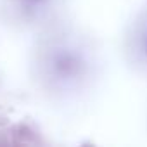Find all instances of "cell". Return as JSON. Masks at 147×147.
Wrapping results in <instances>:
<instances>
[]
</instances>
